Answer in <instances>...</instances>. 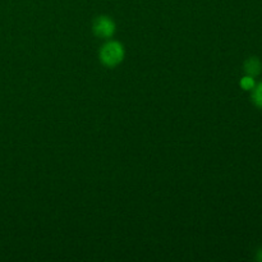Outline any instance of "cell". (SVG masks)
I'll return each instance as SVG.
<instances>
[{"label": "cell", "instance_id": "2", "mask_svg": "<svg viewBox=\"0 0 262 262\" xmlns=\"http://www.w3.org/2000/svg\"><path fill=\"white\" fill-rule=\"evenodd\" d=\"M92 30H94L95 35L99 36V37L107 38L110 36L114 35L115 32V23L113 22V19H110L109 17H97L94 20V25H92Z\"/></svg>", "mask_w": 262, "mask_h": 262}, {"label": "cell", "instance_id": "5", "mask_svg": "<svg viewBox=\"0 0 262 262\" xmlns=\"http://www.w3.org/2000/svg\"><path fill=\"white\" fill-rule=\"evenodd\" d=\"M241 86L243 90H252L255 87V79L251 76H246L241 79Z\"/></svg>", "mask_w": 262, "mask_h": 262}, {"label": "cell", "instance_id": "6", "mask_svg": "<svg viewBox=\"0 0 262 262\" xmlns=\"http://www.w3.org/2000/svg\"><path fill=\"white\" fill-rule=\"evenodd\" d=\"M256 260H258V261L262 262V247L257 251V253H256Z\"/></svg>", "mask_w": 262, "mask_h": 262}, {"label": "cell", "instance_id": "1", "mask_svg": "<svg viewBox=\"0 0 262 262\" xmlns=\"http://www.w3.org/2000/svg\"><path fill=\"white\" fill-rule=\"evenodd\" d=\"M124 48L118 41H109L100 50V60L106 67H115L124 59Z\"/></svg>", "mask_w": 262, "mask_h": 262}, {"label": "cell", "instance_id": "3", "mask_svg": "<svg viewBox=\"0 0 262 262\" xmlns=\"http://www.w3.org/2000/svg\"><path fill=\"white\" fill-rule=\"evenodd\" d=\"M243 68H245V72L247 73V76L256 77L261 73L262 63L260 59L256 58V56H251V58H248L247 60L245 61Z\"/></svg>", "mask_w": 262, "mask_h": 262}, {"label": "cell", "instance_id": "4", "mask_svg": "<svg viewBox=\"0 0 262 262\" xmlns=\"http://www.w3.org/2000/svg\"><path fill=\"white\" fill-rule=\"evenodd\" d=\"M252 101H253V104L256 105V106L262 109V82H261V83H258L257 86L253 87Z\"/></svg>", "mask_w": 262, "mask_h": 262}]
</instances>
